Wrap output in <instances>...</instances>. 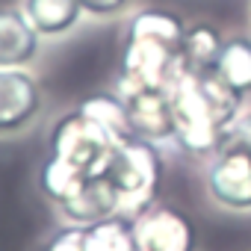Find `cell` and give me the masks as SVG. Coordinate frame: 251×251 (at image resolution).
<instances>
[{
    "label": "cell",
    "mask_w": 251,
    "mask_h": 251,
    "mask_svg": "<svg viewBox=\"0 0 251 251\" xmlns=\"http://www.w3.org/2000/svg\"><path fill=\"white\" fill-rule=\"evenodd\" d=\"M186 21L160 6L139 9L121 45L118 86L124 89H169L180 74V48Z\"/></svg>",
    "instance_id": "6da1fadb"
},
{
    "label": "cell",
    "mask_w": 251,
    "mask_h": 251,
    "mask_svg": "<svg viewBox=\"0 0 251 251\" xmlns=\"http://www.w3.org/2000/svg\"><path fill=\"white\" fill-rule=\"evenodd\" d=\"M172 89L175 106V145L189 157H213L227 127L242 112V98L233 95L216 74H177Z\"/></svg>",
    "instance_id": "7a4b0ae2"
},
{
    "label": "cell",
    "mask_w": 251,
    "mask_h": 251,
    "mask_svg": "<svg viewBox=\"0 0 251 251\" xmlns=\"http://www.w3.org/2000/svg\"><path fill=\"white\" fill-rule=\"evenodd\" d=\"M163 172L166 166H163V157L157 154V145L130 136L115 145L106 166L98 175H103L112 183V189L121 198L124 213H139L157 201Z\"/></svg>",
    "instance_id": "3957f363"
},
{
    "label": "cell",
    "mask_w": 251,
    "mask_h": 251,
    "mask_svg": "<svg viewBox=\"0 0 251 251\" xmlns=\"http://www.w3.org/2000/svg\"><path fill=\"white\" fill-rule=\"evenodd\" d=\"M124 139H115L103 124H98L92 115H86L80 106L68 109L62 118L50 127V142H48V157L71 166L83 175H98L115 145Z\"/></svg>",
    "instance_id": "277c9868"
},
{
    "label": "cell",
    "mask_w": 251,
    "mask_h": 251,
    "mask_svg": "<svg viewBox=\"0 0 251 251\" xmlns=\"http://www.w3.org/2000/svg\"><path fill=\"white\" fill-rule=\"evenodd\" d=\"M136 216V239L139 251H195L198 230L195 222L172 204H148Z\"/></svg>",
    "instance_id": "5b68a950"
},
{
    "label": "cell",
    "mask_w": 251,
    "mask_h": 251,
    "mask_svg": "<svg viewBox=\"0 0 251 251\" xmlns=\"http://www.w3.org/2000/svg\"><path fill=\"white\" fill-rule=\"evenodd\" d=\"M207 192L219 207L233 213H248L251 210V151L248 148L216 151L207 166Z\"/></svg>",
    "instance_id": "8992f818"
},
{
    "label": "cell",
    "mask_w": 251,
    "mask_h": 251,
    "mask_svg": "<svg viewBox=\"0 0 251 251\" xmlns=\"http://www.w3.org/2000/svg\"><path fill=\"white\" fill-rule=\"evenodd\" d=\"M42 112V86L27 68H0V136L27 130Z\"/></svg>",
    "instance_id": "52a82bcc"
},
{
    "label": "cell",
    "mask_w": 251,
    "mask_h": 251,
    "mask_svg": "<svg viewBox=\"0 0 251 251\" xmlns=\"http://www.w3.org/2000/svg\"><path fill=\"white\" fill-rule=\"evenodd\" d=\"M127 106V121L136 139L172 142L175 139V106L172 89H124L118 92Z\"/></svg>",
    "instance_id": "ba28073f"
},
{
    "label": "cell",
    "mask_w": 251,
    "mask_h": 251,
    "mask_svg": "<svg viewBox=\"0 0 251 251\" xmlns=\"http://www.w3.org/2000/svg\"><path fill=\"white\" fill-rule=\"evenodd\" d=\"M59 213L68 225H92L98 219H106L112 213H124L118 192L103 175H92L68 201L59 204Z\"/></svg>",
    "instance_id": "9c48e42d"
},
{
    "label": "cell",
    "mask_w": 251,
    "mask_h": 251,
    "mask_svg": "<svg viewBox=\"0 0 251 251\" xmlns=\"http://www.w3.org/2000/svg\"><path fill=\"white\" fill-rule=\"evenodd\" d=\"M225 48V36L210 21H195L186 27L183 48H180V74L213 77L219 68V56Z\"/></svg>",
    "instance_id": "30bf717a"
},
{
    "label": "cell",
    "mask_w": 251,
    "mask_h": 251,
    "mask_svg": "<svg viewBox=\"0 0 251 251\" xmlns=\"http://www.w3.org/2000/svg\"><path fill=\"white\" fill-rule=\"evenodd\" d=\"M42 36L24 12L0 9V68H24L39 56Z\"/></svg>",
    "instance_id": "8fae6325"
},
{
    "label": "cell",
    "mask_w": 251,
    "mask_h": 251,
    "mask_svg": "<svg viewBox=\"0 0 251 251\" xmlns=\"http://www.w3.org/2000/svg\"><path fill=\"white\" fill-rule=\"evenodd\" d=\"M80 251H139L136 216L112 213L92 225H80Z\"/></svg>",
    "instance_id": "7c38bea8"
},
{
    "label": "cell",
    "mask_w": 251,
    "mask_h": 251,
    "mask_svg": "<svg viewBox=\"0 0 251 251\" xmlns=\"http://www.w3.org/2000/svg\"><path fill=\"white\" fill-rule=\"evenodd\" d=\"M24 15L42 39H53L71 33L83 9L77 0H24Z\"/></svg>",
    "instance_id": "4fadbf2b"
},
{
    "label": "cell",
    "mask_w": 251,
    "mask_h": 251,
    "mask_svg": "<svg viewBox=\"0 0 251 251\" xmlns=\"http://www.w3.org/2000/svg\"><path fill=\"white\" fill-rule=\"evenodd\" d=\"M216 77L242 100L251 95V39L248 36H227Z\"/></svg>",
    "instance_id": "5bb4252c"
},
{
    "label": "cell",
    "mask_w": 251,
    "mask_h": 251,
    "mask_svg": "<svg viewBox=\"0 0 251 251\" xmlns=\"http://www.w3.org/2000/svg\"><path fill=\"white\" fill-rule=\"evenodd\" d=\"M77 106L86 115H92L98 124H103L115 139H130L133 136L130 121H127V106H124V98L118 92H92Z\"/></svg>",
    "instance_id": "9a60e30c"
},
{
    "label": "cell",
    "mask_w": 251,
    "mask_h": 251,
    "mask_svg": "<svg viewBox=\"0 0 251 251\" xmlns=\"http://www.w3.org/2000/svg\"><path fill=\"white\" fill-rule=\"evenodd\" d=\"M222 148H248L251 151V112H239V118L230 124L227 133H225Z\"/></svg>",
    "instance_id": "2e32d148"
},
{
    "label": "cell",
    "mask_w": 251,
    "mask_h": 251,
    "mask_svg": "<svg viewBox=\"0 0 251 251\" xmlns=\"http://www.w3.org/2000/svg\"><path fill=\"white\" fill-rule=\"evenodd\" d=\"M39 251H80V225L59 227Z\"/></svg>",
    "instance_id": "e0dca14e"
},
{
    "label": "cell",
    "mask_w": 251,
    "mask_h": 251,
    "mask_svg": "<svg viewBox=\"0 0 251 251\" xmlns=\"http://www.w3.org/2000/svg\"><path fill=\"white\" fill-rule=\"evenodd\" d=\"M80 9L86 15H95V18H112V15H121L124 9L130 6V0H77Z\"/></svg>",
    "instance_id": "ac0fdd59"
}]
</instances>
